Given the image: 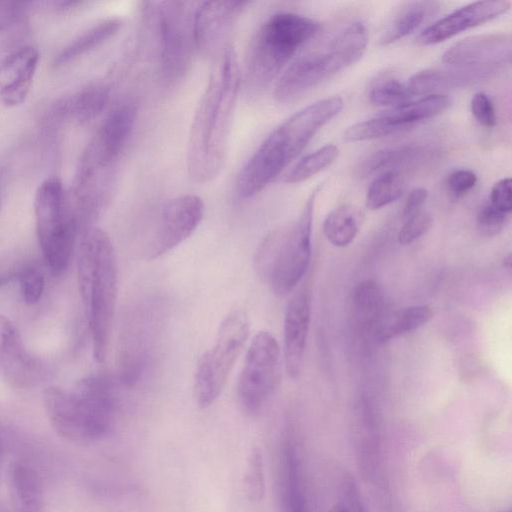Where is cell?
I'll return each mask as SVG.
<instances>
[{
	"instance_id": "obj_8",
	"label": "cell",
	"mask_w": 512,
	"mask_h": 512,
	"mask_svg": "<svg viewBox=\"0 0 512 512\" xmlns=\"http://www.w3.org/2000/svg\"><path fill=\"white\" fill-rule=\"evenodd\" d=\"M34 212L45 261L53 274L60 275L69 265L80 224L59 179L49 178L39 185Z\"/></svg>"
},
{
	"instance_id": "obj_44",
	"label": "cell",
	"mask_w": 512,
	"mask_h": 512,
	"mask_svg": "<svg viewBox=\"0 0 512 512\" xmlns=\"http://www.w3.org/2000/svg\"><path fill=\"white\" fill-rule=\"evenodd\" d=\"M329 512H351L346 505H335Z\"/></svg>"
},
{
	"instance_id": "obj_7",
	"label": "cell",
	"mask_w": 512,
	"mask_h": 512,
	"mask_svg": "<svg viewBox=\"0 0 512 512\" xmlns=\"http://www.w3.org/2000/svg\"><path fill=\"white\" fill-rule=\"evenodd\" d=\"M317 189L307 198L297 220L284 233L268 236L258 252V269L266 272L273 292L283 297L305 275L311 257V234Z\"/></svg>"
},
{
	"instance_id": "obj_3",
	"label": "cell",
	"mask_w": 512,
	"mask_h": 512,
	"mask_svg": "<svg viewBox=\"0 0 512 512\" xmlns=\"http://www.w3.org/2000/svg\"><path fill=\"white\" fill-rule=\"evenodd\" d=\"M79 290L91 334L95 360L102 363L108 352L117 295V271L113 244L98 227L82 231L77 259Z\"/></svg>"
},
{
	"instance_id": "obj_45",
	"label": "cell",
	"mask_w": 512,
	"mask_h": 512,
	"mask_svg": "<svg viewBox=\"0 0 512 512\" xmlns=\"http://www.w3.org/2000/svg\"><path fill=\"white\" fill-rule=\"evenodd\" d=\"M6 510L0 507V512H5Z\"/></svg>"
},
{
	"instance_id": "obj_23",
	"label": "cell",
	"mask_w": 512,
	"mask_h": 512,
	"mask_svg": "<svg viewBox=\"0 0 512 512\" xmlns=\"http://www.w3.org/2000/svg\"><path fill=\"white\" fill-rule=\"evenodd\" d=\"M13 512H42L44 487L39 471L27 460H16L9 470Z\"/></svg>"
},
{
	"instance_id": "obj_12",
	"label": "cell",
	"mask_w": 512,
	"mask_h": 512,
	"mask_svg": "<svg viewBox=\"0 0 512 512\" xmlns=\"http://www.w3.org/2000/svg\"><path fill=\"white\" fill-rule=\"evenodd\" d=\"M136 117L137 108L132 102H123L115 106L88 143L77 172L107 177L129 141Z\"/></svg>"
},
{
	"instance_id": "obj_37",
	"label": "cell",
	"mask_w": 512,
	"mask_h": 512,
	"mask_svg": "<svg viewBox=\"0 0 512 512\" xmlns=\"http://www.w3.org/2000/svg\"><path fill=\"white\" fill-rule=\"evenodd\" d=\"M432 218L426 211H419L410 218L404 220L398 233V241L402 245H409L423 236L431 227Z\"/></svg>"
},
{
	"instance_id": "obj_9",
	"label": "cell",
	"mask_w": 512,
	"mask_h": 512,
	"mask_svg": "<svg viewBox=\"0 0 512 512\" xmlns=\"http://www.w3.org/2000/svg\"><path fill=\"white\" fill-rule=\"evenodd\" d=\"M249 336L244 312L234 310L221 322L212 347L199 359L194 378V397L200 408L212 405L221 394Z\"/></svg>"
},
{
	"instance_id": "obj_26",
	"label": "cell",
	"mask_w": 512,
	"mask_h": 512,
	"mask_svg": "<svg viewBox=\"0 0 512 512\" xmlns=\"http://www.w3.org/2000/svg\"><path fill=\"white\" fill-rule=\"evenodd\" d=\"M121 27L122 20L117 17L103 19L90 26L61 50L55 58V65H66L96 49L115 36Z\"/></svg>"
},
{
	"instance_id": "obj_14",
	"label": "cell",
	"mask_w": 512,
	"mask_h": 512,
	"mask_svg": "<svg viewBox=\"0 0 512 512\" xmlns=\"http://www.w3.org/2000/svg\"><path fill=\"white\" fill-rule=\"evenodd\" d=\"M204 215L203 200L193 194L175 197L163 207L150 241V259L173 250L197 229Z\"/></svg>"
},
{
	"instance_id": "obj_41",
	"label": "cell",
	"mask_w": 512,
	"mask_h": 512,
	"mask_svg": "<svg viewBox=\"0 0 512 512\" xmlns=\"http://www.w3.org/2000/svg\"><path fill=\"white\" fill-rule=\"evenodd\" d=\"M23 8L18 2L0 1V32L9 29L17 23Z\"/></svg>"
},
{
	"instance_id": "obj_34",
	"label": "cell",
	"mask_w": 512,
	"mask_h": 512,
	"mask_svg": "<svg viewBox=\"0 0 512 512\" xmlns=\"http://www.w3.org/2000/svg\"><path fill=\"white\" fill-rule=\"evenodd\" d=\"M244 492L252 503H259L265 495L264 463L261 451L257 447L251 448L244 472Z\"/></svg>"
},
{
	"instance_id": "obj_42",
	"label": "cell",
	"mask_w": 512,
	"mask_h": 512,
	"mask_svg": "<svg viewBox=\"0 0 512 512\" xmlns=\"http://www.w3.org/2000/svg\"><path fill=\"white\" fill-rule=\"evenodd\" d=\"M427 197L428 192L425 188H415L411 190L403 207V220H406L421 211Z\"/></svg>"
},
{
	"instance_id": "obj_38",
	"label": "cell",
	"mask_w": 512,
	"mask_h": 512,
	"mask_svg": "<svg viewBox=\"0 0 512 512\" xmlns=\"http://www.w3.org/2000/svg\"><path fill=\"white\" fill-rule=\"evenodd\" d=\"M470 110L475 120L482 126L491 128L496 125L497 116L490 97L484 92L473 95Z\"/></svg>"
},
{
	"instance_id": "obj_28",
	"label": "cell",
	"mask_w": 512,
	"mask_h": 512,
	"mask_svg": "<svg viewBox=\"0 0 512 512\" xmlns=\"http://www.w3.org/2000/svg\"><path fill=\"white\" fill-rule=\"evenodd\" d=\"M327 240L336 247H346L353 242L358 231V215L350 205H341L333 209L323 224Z\"/></svg>"
},
{
	"instance_id": "obj_16",
	"label": "cell",
	"mask_w": 512,
	"mask_h": 512,
	"mask_svg": "<svg viewBox=\"0 0 512 512\" xmlns=\"http://www.w3.org/2000/svg\"><path fill=\"white\" fill-rule=\"evenodd\" d=\"M0 375L12 387L24 389L39 384L45 365L23 345L13 322L0 315Z\"/></svg>"
},
{
	"instance_id": "obj_35",
	"label": "cell",
	"mask_w": 512,
	"mask_h": 512,
	"mask_svg": "<svg viewBox=\"0 0 512 512\" xmlns=\"http://www.w3.org/2000/svg\"><path fill=\"white\" fill-rule=\"evenodd\" d=\"M509 218L510 213L501 211L487 202L477 212V229L484 236H495L503 230Z\"/></svg>"
},
{
	"instance_id": "obj_6",
	"label": "cell",
	"mask_w": 512,
	"mask_h": 512,
	"mask_svg": "<svg viewBox=\"0 0 512 512\" xmlns=\"http://www.w3.org/2000/svg\"><path fill=\"white\" fill-rule=\"evenodd\" d=\"M368 44V31L362 22H354L339 32L320 50L306 53L279 75L273 96L279 103L299 99L322 81L356 63Z\"/></svg>"
},
{
	"instance_id": "obj_27",
	"label": "cell",
	"mask_w": 512,
	"mask_h": 512,
	"mask_svg": "<svg viewBox=\"0 0 512 512\" xmlns=\"http://www.w3.org/2000/svg\"><path fill=\"white\" fill-rule=\"evenodd\" d=\"M110 88L104 83H91L76 92L67 102L68 115L82 124L98 117L106 108Z\"/></svg>"
},
{
	"instance_id": "obj_36",
	"label": "cell",
	"mask_w": 512,
	"mask_h": 512,
	"mask_svg": "<svg viewBox=\"0 0 512 512\" xmlns=\"http://www.w3.org/2000/svg\"><path fill=\"white\" fill-rule=\"evenodd\" d=\"M21 294L27 305H34L42 297L45 281L42 272L33 266L25 267L18 275Z\"/></svg>"
},
{
	"instance_id": "obj_39",
	"label": "cell",
	"mask_w": 512,
	"mask_h": 512,
	"mask_svg": "<svg viewBox=\"0 0 512 512\" xmlns=\"http://www.w3.org/2000/svg\"><path fill=\"white\" fill-rule=\"evenodd\" d=\"M477 183V176L468 169H459L450 173L445 185L454 197H461L468 193Z\"/></svg>"
},
{
	"instance_id": "obj_43",
	"label": "cell",
	"mask_w": 512,
	"mask_h": 512,
	"mask_svg": "<svg viewBox=\"0 0 512 512\" xmlns=\"http://www.w3.org/2000/svg\"><path fill=\"white\" fill-rule=\"evenodd\" d=\"M346 506L350 509L351 512H365L357 498L355 500L350 499V504Z\"/></svg>"
},
{
	"instance_id": "obj_20",
	"label": "cell",
	"mask_w": 512,
	"mask_h": 512,
	"mask_svg": "<svg viewBox=\"0 0 512 512\" xmlns=\"http://www.w3.org/2000/svg\"><path fill=\"white\" fill-rule=\"evenodd\" d=\"M40 54L33 46L21 47L0 60V102L7 107L20 105L27 97Z\"/></svg>"
},
{
	"instance_id": "obj_19",
	"label": "cell",
	"mask_w": 512,
	"mask_h": 512,
	"mask_svg": "<svg viewBox=\"0 0 512 512\" xmlns=\"http://www.w3.org/2000/svg\"><path fill=\"white\" fill-rule=\"evenodd\" d=\"M310 315V291L303 286L290 299L284 317V363L291 379H297L302 370Z\"/></svg>"
},
{
	"instance_id": "obj_30",
	"label": "cell",
	"mask_w": 512,
	"mask_h": 512,
	"mask_svg": "<svg viewBox=\"0 0 512 512\" xmlns=\"http://www.w3.org/2000/svg\"><path fill=\"white\" fill-rule=\"evenodd\" d=\"M405 189V181L399 172H385L370 184L365 205L370 210L381 209L396 201Z\"/></svg>"
},
{
	"instance_id": "obj_29",
	"label": "cell",
	"mask_w": 512,
	"mask_h": 512,
	"mask_svg": "<svg viewBox=\"0 0 512 512\" xmlns=\"http://www.w3.org/2000/svg\"><path fill=\"white\" fill-rule=\"evenodd\" d=\"M433 317V311L428 305L406 307L381 324L379 336L382 340L393 339L410 333L428 323Z\"/></svg>"
},
{
	"instance_id": "obj_21",
	"label": "cell",
	"mask_w": 512,
	"mask_h": 512,
	"mask_svg": "<svg viewBox=\"0 0 512 512\" xmlns=\"http://www.w3.org/2000/svg\"><path fill=\"white\" fill-rule=\"evenodd\" d=\"M437 151L423 144H401L377 150L364 157L355 168L358 178L375 173L399 172L414 168L430 161Z\"/></svg>"
},
{
	"instance_id": "obj_22",
	"label": "cell",
	"mask_w": 512,
	"mask_h": 512,
	"mask_svg": "<svg viewBox=\"0 0 512 512\" xmlns=\"http://www.w3.org/2000/svg\"><path fill=\"white\" fill-rule=\"evenodd\" d=\"M277 489L280 512H308L299 455L291 437L285 439L281 448Z\"/></svg>"
},
{
	"instance_id": "obj_13",
	"label": "cell",
	"mask_w": 512,
	"mask_h": 512,
	"mask_svg": "<svg viewBox=\"0 0 512 512\" xmlns=\"http://www.w3.org/2000/svg\"><path fill=\"white\" fill-rule=\"evenodd\" d=\"M451 104L448 96L430 94L393 107L370 119L350 126L344 132L348 142H359L388 136L414 126L445 111Z\"/></svg>"
},
{
	"instance_id": "obj_24",
	"label": "cell",
	"mask_w": 512,
	"mask_h": 512,
	"mask_svg": "<svg viewBox=\"0 0 512 512\" xmlns=\"http://www.w3.org/2000/svg\"><path fill=\"white\" fill-rule=\"evenodd\" d=\"M488 73L449 67L447 69H425L415 73L406 83L410 94L426 95L438 90L464 87L489 78Z\"/></svg>"
},
{
	"instance_id": "obj_10",
	"label": "cell",
	"mask_w": 512,
	"mask_h": 512,
	"mask_svg": "<svg viewBox=\"0 0 512 512\" xmlns=\"http://www.w3.org/2000/svg\"><path fill=\"white\" fill-rule=\"evenodd\" d=\"M198 3L153 2L151 12L158 32L159 62L165 79L183 77L190 68L194 51V13Z\"/></svg>"
},
{
	"instance_id": "obj_40",
	"label": "cell",
	"mask_w": 512,
	"mask_h": 512,
	"mask_svg": "<svg viewBox=\"0 0 512 512\" xmlns=\"http://www.w3.org/2000/svg\"><path fill=\"white\" fill-rule=\"evenodd\" d=\"M511 185L510 178H503L496 182L491 189L488 203L501 211L511 214Z\"/></svg>"
},
{
	"instance_id": "obj_2",
	"label": "cell",
	"mask_w": 512,
	"mask_h": 512,
	"mask_svg": "<svg viewBox=\"0 0 512 512\" xmlns=\"http://www.w3.org/2000/svg\"><path fill=\"white\" fill-rule=\"evenodd\" d=\"M338 96L318 100L300 109L277 126L240 170L236 189L250 198L273 182L300 154L314 135L343 108Z\"/></svg>"
},
{
	"instance_id": "obj_17",
	"label": "cell",
	"mask_w": 512,
	"mask_h": 512,
	"mask_svg": "<svg viewBox=\"0 0 512 512\" xmlns=\"http://www.w3.org/2000/svg\"><path fill=\"white\" fill-rule=\"evenodd\" d=\"M511 7L507 0L476 1L467 4L426 27L417 37L419 45L443 42L467 29L489 22Z\"/></svg>"
},
{
	"instance_id": "obj_11",
	"label": "cell",
	"mask_w": 512,
	"mask_h": 512,
	"mask_svg": "<svg viewBox=\"0 0 512 512\" xmlns=\"http://www.w3.org/2000/svg\"><path fill=\"white\" fill-rule=\"evenodd\" d=\"M280 358L275 337L259 331L247 349L237 385L238 402L245 414H258L274 394L280 380Z\"/></svg>"
},
{
	"instance_id": "obj_18",
	"label": "cell",
	"mask_w": 512,
	"mask_h": 512,
	"mask_svg": "<svg viewBox=\"0 0 512 512\" xmlns=\"http://www.w3.org/2000/svg\"><path fill=\"white\" fill-rule=\"evenodd\" d=\"M247 1H205L197 4L194 13L196 49L210 53L217 48L234 23L245 11Z\"/></svg>"
},
{
	"instance_id": "obj_32",
	"label": "cell",
	"mask_w": 512,
	"mask_h": 512,
	"mask_svg": "<svg viewBox=\"0 0 512 512\" xmlns=\"http://www.w3.org/2000/svg\"><path fill=\"white\" fill-rule=\"evenodd\" d=\"M407 84L391 76L380 77L369 89L370 102L376 106L396 107L411 101Z\"/></svg>"
},
{
	"instance_id": "obj_15",
	"label": "cell",
	"mask_w": 512,
	"mask_h": 512,
	"mask_svg": "<svg viewBox=\"0 0 512 512\" xmlns=\"http://www.w3.org/2000/svg\"><path fill=\"white\" fill-rule=\"evenodd\" d=\"M512 38L506 33L467 37L452 45L442 56L449 67L477 70L494 75L510 63Z\"/></svg>"
},
{
	"instance_id": "obj_1",
	"label": "cell",
	"mask_w": 512,
	"mask_h": 512,
	"mask_svg": "<svg viewBox=\"0 0 512 512\" xmlns=\"http://www.w3.org/2000/svg\"><path fill=\"white\" fill-rule=\"evenodd\" d=\"M241 72L233 46L226 45L220 65L200 98L189 132L187 171L193 182L213 180L223 166Z\"/></svg>"
},
{
	"instance_id": "obj_31",
	"label": "cell",
	"mask_w": 512,
	"mask_h": 512,
	"mask_svg": "<svg viewBox=\"0 0 512 512\" xmlns=\"http://www.w3.org/2000/svg\"><path fill=\"white\" fill-rule=\"evenodd\" d=\"M338 154L337 146L327 144L303 157L287 172L284 181L287 183L303 182L328 167L335 161Z\"/></svg>"
},
{
	"instance_id": "obj_47",
	"label": "cell",
	"mask_w": 512,
	"mask_h": 512,
	"mask_svg": "<svg viewBox=\"0 0 512 512\" xmlns=\"http://www.w3.org/2000/svg\"><path fill=\"white\" fill-rule=\"evenodd\" d=\"M507 512H510V511H507Z\"/></svg>"
},
{
	"instance_id": "obj_46",
	"label": "cell",
	"mask_w": 512,
	"mask_h": 512,
	"mask_svg": "<svg viewBox=\"0 0 512 512\" xmlns=\"http://www.w3.org/2000/svg\"><path fill=\"white\" fill-rule=\"evenodd\" d=\"M0 210H1V200H0Z\"/></svg>"
},
{
	"instance_id": "obj_4",
	"label": "cell",
	"mask_w": 512,
	"mask_h": 512,
	"mask_svg": "<svg viewBox=\"0 0 512 512\" xmlns=\"http://www.w3.org/2000/svg\"><path fill=\"white\" fill-rule=\"evenodd\" d=\"M43 400L54 430L73 442H92L111 430L116 411V387L112 378L94 374L81 378L69 390L50 386Z\"/></svg>"
},
{
	"instance_id": "obj_33",
	"label": "cell",
	"mask_w": 512,
	"mask_h": 512,
	"mask_svg": "<svg viewBox=\"0 0 512 512\" xmlns=\"http://www.w3.org/2000/svg\"><path fill=\"white\" fill-rule=\"evenodd\" d=\"M354 304L360 320L372 323L380 317L383 309V294L375 281L366 280L354 290Z\"/></svg>"
},
{
	"instance_id": "obj_5",
	"label": "cell",
	"mask_w": 512,
	"mask_h": 512,
	"mask_svg": "<svg viewBox=\"0 0 512 512\" xmlns=\"http://www.w3.org/2000/svg\"><path fill=\"white\" fill-rule=\"evenodd\" d=\"M319 29L318 22L300 14L270 15L254 33L247 49L244 72L248 88L260 89L271 83Z\"/></svg>"
},
{
	"instance_id": "obj_25",
	"label": "cell",
	"mask_w": 512,
	"mask_h": 512,
	"mask_svg": "<svg viewBox=\"0 0 512 512\" xmlns=\"http://www.w3.org/2000/svg\"><path fill=\"white\" fill-rule=\"evenodd\" d=\"M439 10L434 1H410L401 6L383 32L380 43L390 45L417 30Z\"/></svg>"
}]
</instances>
